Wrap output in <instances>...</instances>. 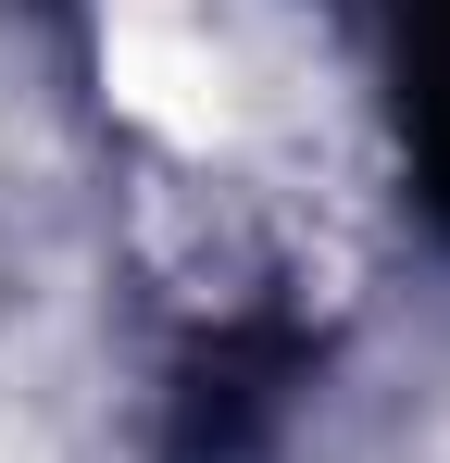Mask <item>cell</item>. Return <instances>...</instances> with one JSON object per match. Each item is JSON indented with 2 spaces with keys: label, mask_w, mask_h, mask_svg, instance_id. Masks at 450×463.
<instances>
[{
  "label": "cell",
  "mask_w": 450,
  "mask_h": 463,
  "mask_svg": "<svg viewBox=\"0 0 450 463\" xmlns=\"http://www.w3.org/2000/svg\"><path fill=\"white\" fill-rule=\"evenodd\" d=\"M388 100H400L413 201L450 226V0H388Z\"/></svg>",
  "instance_id": "cell-1"
}]
</instances>
